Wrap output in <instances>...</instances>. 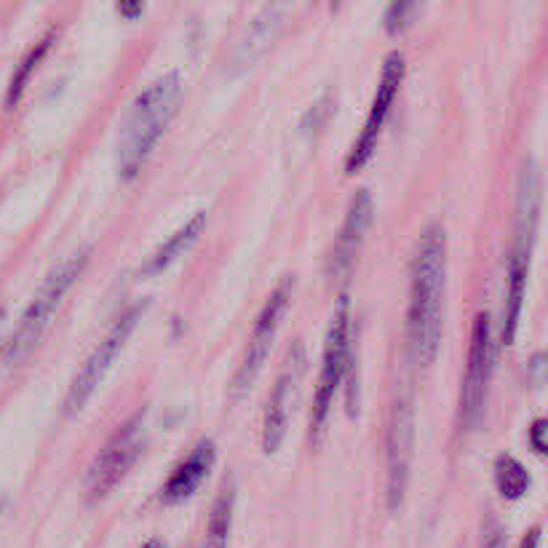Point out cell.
Returning a JSON list of instances; mask_svg holds the SVG:
<instances>
[{
	"label": "cell",
	"mask_w": 548,
	"mask_h": 548,
	"mask_svg": "<svg viewBox=\"0 0 548 548\" xmlns=\"http://www.w3.org/2000/svg\"><path fill=\"white\" fill-rule=\"evenodd\" d=\"M214 460H217V450H214L212 439H201L193 447L188 458L182 460L180 466L174 468V474L169 476V482L161 490V500L166 506H177L182 500H188L193 492L204 484V479L212 471Z\"/></svg>",
	"instance_id": "obj_13"
},
{
	"label": "cell",
	"mask_w": 548,
	"mask_h": 548,
	"mask_svg": "<svg viewBox=\"0 0 548 548\" xmlns=\"http://www.w3.org/2000/svg\"><path fill=\"white\" fill-rule=\"evenodd\" d=\"M495 484L506 500H519L530 490V474L514 455H498L495 460Z\"/></svg>",
	"instance_id": "obj_19"
},
{
	"label": "cell",
	"mask_w": 548,
	"mask_h": 548,
	"mask_svg": "<svg viewBox=\"0 0 548 548\" xmlns=\"http://www.w3.org/2000/svg\"><path fill=\"white\" fill-rule=\"evenodd\" d=\"M145 548H161V546H158V543H148V546H145Z\"/></svg>",
	"instance_id": "obj_27"
},
{
	"label": "cell",
	"mask_w": 548,
	"mask_h": 548,
	"mask_svg": "<svg viewBox=\"0 0 548 548\" xmlns=\"http://www.w3.org/2000/svg\"><path fill=\"white\" fill-rule=\"evenodd\" d=\"M369 222H372V198H369L367 190H359L351 198V204H348V214H345L340 236H337L332 254H329V276L345 279L351 273L353 265H356V257H359L361 244H364V236H367Z\"/></svg>",
	"instance_id": "obj_12"
},
{
	"label": "cell",
	"mask_w": 548,
	"mask_h": 548,
	"mask_svg": "<svg viewBox=\"0 0 548 548\" xmlns=\"http://www.w3.org/2000/svg\"><path fill=\"white\" fill-rule=\"evenodd\" d=\"M540 543V527H532L530 532H527V538L522 540V546L519 548H538Z\"/></svg>",
	"instance_id": "obj_24"
},
{
	"label": "cell",
	"mask_w": 548,
	"mask_h": 548,
	"mask_svg": "<svg viewBox=\"0 0 548 548\" xmlns=\"http://www.w3.org/2000/svg\"><path fill=\"white\" fill-rule=\"evenodd\" d=\"M180 102L182 78L177 73H166L148 83L131 102L121 137H118V153H115L118 177L123 182L134 180L142 172V166L148 164L158 140L164 137V131L180 110Z\"/></svg>",
	"instance_id": "obj_2"
},
{
	"label": "cell",
	"mask_w": 548,
	"mask_h": 548,
	"mask_svg": "<svg viewBox=\"0 0 548 548\" xmlns=\"http://www.w3.org/2000/svg\"><path fill=\"white\" fill-rule=\"evenodd\" d=\"M540 212V174L538 166L527 164L519 177V196H516V246L514 254L530 260V244L538 230Z\"/></svg>",
	"instance_id": "obj_14"
},
{
	"label": "cell",
	"mask_w": 548,
	"mask_h": 548,
	"mask_svg": "<svg viewBox=\"0 0 548 548\" xmlns=\"http://www.w3.org/2000/svg\"><path fill=\"white\" fill-rule=\"evenodd\" d=\"M305 364L308 361H305L303 343H295L289 348L287 361H284V367H281L279 377H276L268 407H265V418H262V450L268 452V455L279 452V447L287 439L289 418H292L300 383H303Z\"/></svg>",
	"instance_id": "obj_9"
},
{
	"label": "cell",
	"mask_w": 548,
	"mask_h": 548,
	"mask_svg": "<svg viewBox=\"0 0 548 548\" xmlns=\"http://www.w3.org/2000/svg\"><path fill=\"white\" fill-rule=\"evenodd\" d=\"M385 463H388V508L404 503V492L409 484V466L415 450V409L407 396L393 401L391 420H388V439H385Z\"/></svg>",
	"instance_id": "obj_11"
},
{
	"label": "cell",
	"mask_w": 548,
	"mask_h": 548,
	"mask_svg": "<svg viewBox=\"0 0 548 548\" xmlns=\"http://www.w3.org/2000/svg\"><path fill=\"white\" fill-rule=\"evenodd\" d=\"M530 444H532V450L538 452V455H543V452H546V420L543 418H538L535 423H532Z\"/></svg>",
	"instance_id": "obj_23"
},
{
	"label": "cell",
	"mask_w": 548,
	"mask_h": 548,
	"mask_svg": "<svg viewBox=\"0 0 548 548\" xmlns=\"http://www.w3.org/2000/svg\"><path fill=\"white\" fill-rule=\"evenodd\" d=\"M89 254V246H81V249H75V252H70L67 257H62V260L49 270V276L43 279L41 289L35 292L33 303L27 305V311L22 313L19 327L14 329V335L9 337V345H6V353H3L6 359H25L27 353L41 343L43 332L49 329L57 308L62 305L67 292L73 289L75 281L81 279L83 268L89 265Z\"/></svg>",
	"instance_id": "obj_3"
},
{
	"label": "cell",
	"mask_w": 548,
	"mask_h": 548,
	"mask_svg": "<svg viewBox=\"0 0 548 548\" xmlns=\"http://www.w3.org/2000/svg\"><path fill=\"white\" fill-rule=\"evenodd\" d=\"M401 81H404V54L401 51H393L391 57L385 59L383 75H380V83H377L375 99H372V107H369L367 121H364V129H361L359 140L353 142L351 153L345 158V172L356 174L361 166L367 164L372 153L377 150V140H380V131L385 126V118L391 113L393 102L399 97Z\"/></svg>",
	"instance_id": "obj_10"
},
{
	"label": "cell",
	"mask_w": 548,
	"mask_h": 548,
	"mask_svg": "<svg viewBox=\"0 0 548 548\" xmlns=\"http://www.w3.org/2000/svg\"><path fill=\"white\" fill-rule=\"evenodd\" d=\"M9 337H6V311H0V356L6 353Z\"/></svg>",
	"instance_id": "obj_25"
},
{
	"label": "cell",
	"mask_w": 548,
	"mask_h": 548,
	"mask_svg": "<svg viewBox=\"0 0 548 548\" xmlns=\"http://www.w3.org/2000/svg\"><path fill=\"white\" fill-rule=\"evenodd\" d=\"M527 257L514 254L511 265H508V292H506V308H503V343L511 345L519 329V313H522L524 287H527Z\"/></svg>",
	"instance_id": "obj_17"
},
{
	"label": "cell",
	"mask_w": 548,
	"mask_h": 548,
	"mask_svg": "<svg viewBox=\"0 0 548 548\" xmlns=\"http://www.w3.org/2000/svg\"><path fill=\"white\" fill-rule=\"evenodd\" d=\"M204 225H206V212H198L196 217H190L182 228H177L172 233V236L166 238L164 244L158 246L156 252L150 254L148 262H145V268H142V273L145 276H156V273H164L169 265H172L177 257H182V254L188 252L190 246L196 244L198 236L204 233Z\"/></svg>",
	"instance_id": "obj_16"
},
{
	"label": "cell",
	"mask_w": 548,
	"mask_h": 548,
	"mask_svg": "<svg viewBox=\"0 0 548 548\" xmlns=\"http://www.w3.org/2000/svg\"><path fill=\"white\" fill-rule=\"evenodd\" d=\"M418 14V6L415 3H391L388 11H385V30L391 35L401 33L412 25V19Z\"/></svg>",
	"instance_id": "obj_21"
},
{
	"label": "cell",
	"mask_w": 548,
	"mask_h": 548,
	"mask_svg": "<svg viewBox=\"0 0 548 548\" xmlns=\"http://www.w3.org/2000/svg\"><path fill=\"white\" fill-rule=\"evenodd\" d=\"M289 295H292L289 279H284L279 287L270 292L265 305H262L260 316H257V321H254L252 337H249L244 356H241V364H238L236 375H233V380H230V393H233L236 399L238 396H244V393L252 388L257 375H260L262 367H265L270 345H273L276 332H279L281 316H284V311H287Z\"/></svg>",
	"instance_id": "obj_7"
},
{
	"label": "cell",
	"mask_w": 548,
	"mask_h": 548,
	"mask_svg": "<svg viewBox=\"0 0 548 548\" xmlns=\"http://www.w3.org/2000/svg\"><path fill=\"white\" fill-rule=\"evenodd\" d=\"M142 450H145V412H137L123 426L115 428L113 436L91 463L86 476V498L91 503L107 498L140 460Z\"/></svg>",
	"instance_id": "obj_4"
},
{
	"label": "cell",
	"mask_w": 548,
	"mask_h": 548,
	"mask_svg": "<svg viewBox=\"0 0 548 548\" xmlns=\"http://www.w3.org/2000/svg\"><path fill=\"white\" fill-rule=\"evenodd\" d=\"M51 41H54V33H49L46 38H43L35 49H30V54H27L22 62H19L17 73H14V78H11V86H9V94H6V105L14 107L22 99V94H25V86L27 81H30V75L35 73V67L41 65V59L46 57V51H49Z\"/></svg>",
	"instance_id": "obj_20"
},
{
	"label": "cell",
	"mask_w": 548,
	"mask_h": 548,
	"mask_svg": "<svg viewBox=\"0 0 548 548\" xmlns=\"http://www.w3.org/2000/svg\"><path fill=\"white\" fill-rule=\"evenodd\" d=\"M148 311V303H134L129 305L126 311L113 321V327L107 329V335L99 340V345L91 351V356L86 359L81 369H78V375L73 377V383L67 388L65 396V415H75V412H81L86 407V401L94 396L105 375L113 367L115 356L123 351V345L131 337V332L137 329V324L142 321Z\"/></svg>",
	"instance_id": "obj_6"
},
{
	"label": "cell",
	"mask_w": 548,
	"mask_h": 548,
	"mask_svg": "<svg viewBox=\"0 0 548 548\" xmlns=\"http://www.w3.org/2000/svg\"><path fill=\"white\" fill-rule=\"evenodd\" d=\"M444 292H447V236L442 225H428L418 238L409 268V353L420 367H431L442 345Z\"/></svg>",
	"instance_id": "obj_1"
},
{
	"label": "cell",
	"mask_w": 548,
	"mask_h": 548,
	"mask_svg": "<svg viewBox=\"0 0 548 548\" xmlns=\"http://www.w3.org/2000/svg\"><path fill=\"white\" fill-rule=\"evenodd\" d=\"M492 375V327L490 316L479 313L471 329V348H468L466 380L460 388V426L474 431L484 418V404L490 393Z\"/></svg>",
	"instance_id": "obj_8"
},
{
	"label": "cell",
	"mask_w": 548,
	"mask_h": 548,
	"mask_svg": "<svg viewBox=\"0 0 548 548\" xmlns=\"http://www.w3.org/2000/svg\"><path fill=\"white\" fill-rule=\"evenodd\" d=\"M284 22H287V19H284V9H279V6H268L260 17L254 19L252 27H249V35H246L244 41H241V46H238V70L252 67L254 59H260L262 54L273 46V41H276L281 35V30H284Z\"/></svg>",
	"instance_id": "obj_15"
},
{
	"label": "cell",
	"mask_w": 548,
	"mask_h": 548,
	"mask_svg": "<svg viewBox=\"0 0 548 548\" xmlns=\"http://www.w3.org/2000/svg\"><path fill=\"white\" fill-rule=\"evenodd\" d=\"M118 14H126V17H137V14H142V6H118Z\"/></svg>",
	"instance_id": "obj_26"
},
{
	"label": "cell",
	"mask_w": 548,
	"mask_h": 548,
	"mask_svg": "<svg viewBox=\"0 0 548 548\" xmlns=\"http://www.w3.org/2000/svg\"><path fill=\"white\" fill-rule=\"evenodd\" d=\"M0 511H3V500H0Z\"/></svg>",
	"instance_id": "obj_28"
},
{
	"label": "cell",
	"mask_w": 548,
	"mask_h": 548,
	"mask_svg": "<svg viewBox=\"0 0 548 548\" xmlns=\"http://www.w3.org/2000/svg\"><path fill=\"white\" fill-rule=\"evenodd\" d=\"M503 527L495 516H487L482 527V548H503Z\"/></svg>",
	"instance_id": "obj_22"
},
{
	"label": "cell",
	"mask_w": 548,
	"mask_h": 548,
	"mask_svg": "<svg viewBox=\"0 0 548 548\" xmlns=\"http://www.w3.org/2000/svg\"><path fill=\"white\" fill-rule=\"evenodd\" d=\"M351 364V303L348 297H340L332 324L324 345V359H321V375L316 383V396L311 407V439L316 442L324 431L329 418V409L335 404V393L343 383L345 372Z\"/></svg>",
	"instance_id": "obj_5"
},
{
	"label": "cell",
	"mask_w": 548,
	"mask_h": 548,
	"mask_svg": "<svg viewBox=\"0 0 548 548\" xmlns=\"http://www.w3.org/2000/svg\"><path fill=\"white\" fill-rule=\"evenodd\" d=\"M233 508H236L233 482H225L222 484L220 495H217V500H214L201 548H228L230 530H233Z\"/></svg>",
	"instance_id": "obj_18"
}]
</instances>
